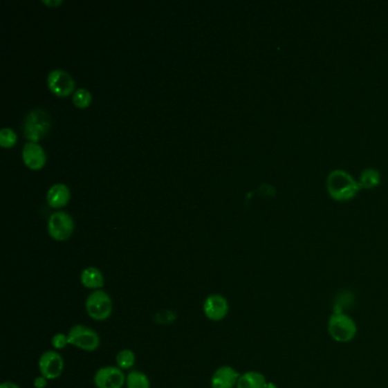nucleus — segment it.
Here are the masks:
<instances>
[{"label":"nucleus","mask_w":388,"mask_h":388,"mask_svg":"<svg viewBox=\"0 0 388 388\" xmlns=\"http://www.w3.org/2000/svg\"><path fill=\"white\" fill-rule=\"evenodd\" d=\"M52 127V120L49 113L45 109H35L26 114L23 131L28 140L38 142L44 136L48 133Z\"/></svg>","instance_id":"obj_3"},{"label":"nucleus","mask_w":388,"mask_h":388,"mask_svg":"<svg viewBox=\"0 0 388 388\" xmlns=\"http://www.w3.org/2000/svg\"><path fill=\"white\" fill-rule=\"evenodd\" d=\"M72 100H73L74 105L79 109H86L91 103V93L84 88H79L74 91Z\"/></svg>","instance_id":"obj_19"},{"label":"nucleus","mask_w":388,"mask_h":388,"mask_svg":"<svg viewBox=\"0 0 388 388\" xmlns=\"http://www.w3.org/2000/svg\"><path fill=\"white\" fill-rule=\"evenodd\" d=\"M47 382H48V379H46L44 376H39L33 380V386H35V388H46L47 387Z\"/></svg>","instance_id":"obj_22"},{"label":"nucleus","mask_w":388,"mask_h":388,"mask_svg":"<svg viewBox=\"0 0 388 388\" xmlns=\"http://www.w3.org/2000/svg\"><path fill=\"white\" fill-rule=\"evenodd\" d=\"M327 331L336 343L347 344L355 338L358 326L350 315L343 312H335L328 320Z\"/></svg>","instance_id":"obj_2"},{"label":"nucleus","mask_w":388,"mask_h":388,"mask_svg":"<svg viewBox=\"0 0 388 388\" xmlns=\"http://www.w3.org/2000/svg\"><path fill=\"white\" fill-rule=\"evenodd\" d=\"M73 219L66 212H55L49 216L48 232L55 241H66L73 232Z\"/></svg>","instance_id":"obj_6"},{"label":"nucleus","mask_w":388,"mask_h":388,"mask_svg":"<svg viewBox=\"0 0 388 388\" xmlns=\"http://www.w3.org/2000/svg\"><path fill=\"white\" fill-rule=\"evenodd\" d=\"M113 303L107 293L102 289L91 293L86 301V311L91 319L104 321L112 315Z\"/></svg>","instance_id":"obj_5"},{"label":"nucleus","mask_w":388,"mask_h":388,"mask_svg":"<svg viewBox=\"0 0 388 388\" xmlns=\"http://www.w3.org/2000/svg\"><path fill=\"white\" fill-rule=\"evenodd\" d=\"M127 376L119 367L107 366L97 370L93 382L97 388H122Z\"/></svg>","instance_id":"obj_8"},{"label":"nucleus","mask_w":388,"mask_h":388,"mask_svg":"<svg viewBox=\"0 0 388 388\" xmlns=\"http://www.w3.org/2000/svg\"><path fill=\"white\" fill-rule=\"evenodd\" d=\"M68 338L70 345H73L86 352H93L100 345V335L91 328L86 327L82 324H75L71 328Z\"/></svg>","instance_id":"obj_4"},{"label":"nucleus","mask_w":388,"mask_h":388,"mask_svg":"<svg viewBox=\"0 0 388 388\" xmlns=\"http://www.w3.org/2000/svg\"><path fill=\"white\" fill-rule=\"evenodd\" d=\"M70 190L64 183H55L47 192V203L54 209H61L70 201Z\"/></svg>","instance_id":"obj_13"},{"label":"nucleus","mask_w":388,"mask_h":388,"mask_svg":"<svg viewBox=\"0 0 388 388\" xmlns=\"http://www.w3.org/2000/svg\"><path fill=\"white\" fill-rule=\"evenodd\" d=\"M47 84L50 91L59 97L68 96L74 89L73 77L62 68H56L49 72Z\"/></svg>","instance_id":"obj_9"},{"label":"nucleus","mask_w":388,"mask_h":388,"mask_svg":"<svg viewBox=\"0 0 388 388\" xmlns=\"http://www.w3.org/2000/svg\"><path fill=\"white\" fill-rule=\"evenodd\" d=\"M52 345L55 350H63L68 345H70L68 335L62 334V333L55 335L52 338Z\"/></svg>","instance_id":"obj_21"},{"label":"nucleus","mask_w":388,"mask_h":388,"mask_svg":"<svg viewBox=\"0 0 388 388\" xmlns=\"http://www.w3.org/2000/svg\"><path fill=\"white\" fill-rule=\"evenodd\" d=\"M116 364L120 369L128 370L136 364V354L131 350L120 351L116 355Z\"/></svg>","instance_id":"obj_18"},{"label":"nucleus","mask_w":388,"mask_h":388,"mask_svg":"<svg viewBox=\"0 0 388 388\" xmlns=\"http://www.w3.org/2000/svg\"><path fill=\"white\" fill-rule=\"evenodd\" d=\"M39 370L48 380L59 378L64 370V360L56 351H46L39 359Z\"/></svg>","instance_id":"obj_7"},{"label":"nucleus","mask_w":388,"mask_h":388,"mask_svg":"<svg viewBox=\"0 0 388 388\" xmlns=\"http://www.w3.org/2000/svg\"><path fill=\"white\" fill-rule=\"evenodd\" d=\"M22 156L26 167H29L30 169H33V170L41 169L45 165L46 160H47L44 148L38 142H33V141H29L24 145Z\"/></svg>","instance_id":"obj_11"},{"label":"nucleus","mask_w":388,"mask_h":388,"mask_svg":"<svg viewBox=\"0 0 388 388\" xmlns=\"http://www.w3.org/2000/svg\"><path fill=\"white\" fill-rule=\"evenodd\" d=\"M125 386L127 388H151V382L145 373L133 370V371L129 372L127 376Z\"/></svg>","instance_id":"obj_17"},{"label":"nucleus","mask_w":388,"mask_h":388,"mask_svg":"<svg viewBox=\"0 0 388 388\" xmlns=\"http://www.w3.org/2000/svg\"><path fill=\"white\" fill-rule=\"evenodd\" d=\"M326 187L331 198L340 203L350 202L361 190L359 181H356L349 172L340 169L331 171L328 174Z\"/></svg>","instance_id":"obj_1"},{"label":"nucleus","mask_w":388,"mask_h":388,"mask_svg":"<svg viewBox=\"0 0 388 388\" xmlns=\"http://www.w3.org/2000/svg\"><path fill=\"white\" fill-rule=\"evenodd\" d=\"M17 141V132L13 129L3 128L0 130V145L3 148L13 147Z\"/></svg>","instance_id":"obj_20"},{"label":"nucleus","mask_w":388,"mask_h":388,"mask_svg":"<svg viewBox=\"0 0 388 388\" xmlns=\"http://www.w3.org/2000/svg\"><path fill=\"white\" fill-rule=\"evenodd\" d=\"M81 284L84 287L91 290H100L104 287V276L100 272V270L97 269L95 266H88L82 271L80 277Z\"/></svg>","instance_id":"obj_14"},{"label":"nucleus","mask_w":388,"mask_h":388,"mask_svg":"<svg viewBox=\"0 0 388 388\" xmlns=\"http://www.w3.org/2000/svg\"><path fill=\"white\" fill-rule=\"evenodd\" d=\"M382 176L378 170L373 167H368L360 174L359 185L361 190H373L380 185Z\"/></svg>","instance_id":"obj_16"},{"label":"nucleus","mask_w":388,"mask_h":388,"mask_svg":"<svg viewBox=\"0 0 388 388\" xmlns=\"http://www.w3.org/2000/svg\"><path fill=\"white\" fill-rule=\"evenodd\" d=\"M0 388H21L19 385H17L15 382H5L0 385Z\"/></svg>","instance_id":"obj_23"},{"label":"nucleus","mask_w":388,"mask_h":388,"mask_svg":"<svg viewBox=\"0 0 388 388\" xmlns=\"http://www.w3.org/2000/svg\"><path fill=\"white\" fill-rule=\"evenodd\" d=\"M203 311L209 320H223L229 313L228 301L225 296L220 295V294L210 295L204 302Z\"/></svg>","instance_id":"obj_10"},{"label":"nucleus","mask_w":388,"mask_h":388,"mask_svg":"<svg viewBox=\"0 0 388 388\" xmlns=\"http://www.w3.org/2000/svg\"><path fill=\"white\" fill-rule=\"evenodd\" d=\"M266 376L259 371H247L238 379L236 388H266Z\"/></svg>","instance_id":"obj_15"},{"label":"nucleus","mask_w":388,"mask_h":388,"mask_svg":"<svg viewBox=\"0 0 388 388\" xmlns=\"http://www.w3.org/2000/svg\"><path fill=\"white\" fill-rule=\"evenodd\" d=\"M241 373L230 366L220 367L212 376V388H234Z\"/></svg>","instance_id":"obj_12"},{"label":"nucleus","mask_w":388,"mask_h":388,"mask_svg":"<svg viewBox=\"0 0 388 388\" xmlns=\"http://www.w3.org/2000/svg\"><path fill=\"white\" fill-rule=\"evenodd\" d=\"M42 3L48 5V6H57L59 3H62L61 0H42Z\"/></svg>","instance_id":"obj_24"}]
</instances>
